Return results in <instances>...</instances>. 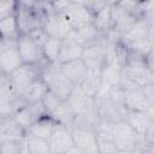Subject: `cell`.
I'll list each match as a JSON object with an SVG mask.
<instances>
[{
	"mask_svg": "<svg viewBox=\"0 0 154 154\" xmlns=\"http://www.w3.org/2000/svg\"><path fill=\"white\" fill-rule=\"evenodd\" d=\"M38 67L41 71V79L43 81L48 90L61 101H66L76 85L64 75L60 65L45 60Z\"/></svg>",
	"mask_w": 154,
	"mask_h": 154,
	"instance_id": "cell-1",
	"label": "cell"
},
{
	"mask_svg": "<svg viewBox=\"0 0 154 154\" xmlns=\"http://www.w3.org/2000/svg\"><path fill=\"white\" fill-rule=\"evenodd\" d=\"M8 77L10 85L13 93L22 97L24 93L37 81L41 78V71L37 65H26L23 64L16 71H13Z\"/></svg>",
	"mask_w": 154,
	"mask_h": 154,
	"instance_id": "cell-2",
	"label": "cell"
},
{
	"mask_svg": "<svg viewBox=\"0 0 154 154\" xmlns=\"http://www.w3.org/2000/svg\"><path fill=\"white\" fill-rule=\"evenodd\" d=\"M17 40H14V38H1L0 40L1 75L10 76L13 71H16L19 66L23 65L22 58L18 52Z\"/></svg>",
	"mask_w": 154,
	"mask_h": 154,
	"instance_id": "cell-3",
	"label": "cell"
},
{
	"mask_svg": "<svg viewBox=\"0 0 154 154\" xmlns=\"http://www.w3.org/2000/svg\"><path fill=\"white\" fill-rule=\"evenodd\" d=\"M106 48H107V42L105 36L96 41L84 45L82 60L84 61L89 71L100 73L101 69L106 63Z\"/></svg>",
	"mask_w": 154,
	"mask_h": 154,
	"instance_id": "cell-4",
	"label": "cell"
},
{
	"mask_svg": "<svg viewBox=\"0 0 154 154\" xmlns=\"http://www.w3.org/2000/svg\"><path fill=\"white\" fill-rule=\"evenodd\" d=\"M18 52L23 64L26 65H41L46 59L43 58L42 47L29 35L22 34L17 40Z\"/></svg>",
	"mask_w": 154,
	"mask_h": 154,
	"instance_id": "cell-5",
	"label": "cell"
},
{
	"mask_svg": "<svg viewBox=\"0 0 154 154\" xmlns=\"http://www.w3.org/2000/svg\"><path fill=\"white\" fill-rule=\"evenodd\" d=\"M138 136L126 120L114 124L113 142L119 152H131L138 147Z\"/></svg>",
	"mask_w": 154,
	"mask_h": 154,
	"instance_id": "cell-6",
	"label": "cell"
},
{
	"mask_svg": "<svg viewBox=\"0 0 154 154\" xmlns=\"http://www.w3.org/2000/svg\"><path fill=\"white\" fill-rule=\"evenodd\" d=\"M96 108L101 120H106L109 123H118L120 120H125L128 114V108L125 106L118 105L112 101L108 95H99L96 99Z\"/></svg>",
	"mask_w": 154,
	"mask_h": 154,
	"instance_id": "cell-7",
	"label": "cell"
},
{
	"mask_svg": "<svg viewBox=\"0 0 154 154\" xmlns=\"http://www.w3.org/2000/svg\"><path fill=\"white\" fill-rule=\"evenodd\" d=\"M43 30L48 37L64 41L73 31V28L71 26V24L67 22V19L64 17L63 13L54 12L47 16L43 24Z\"/></svg>",
	"mask_w": 154,
	"mask_h": 154,
	"instance_id": "cell-8",
	"label": "cell"
},
{
	"mask_svg": "<svg viewBox=\"0 0 154 154\" xmlns=\"http://www.w3.org/2000/svg\"><path fill=\"white\" fill-rule=\"evenodd\" d=\"M60 13L64 14V17L71 24L73 30L93 23V19H94L93 13L89 11V8L85 6L84 2L67 1V5L64 7V10Z\"/></svg>",
	"mask_w": 154,
	"mask_h": 154,
	"instance_id": "cell-9",
	"label": "cell"
},
{
	"mask_svg": "<svg viewBox=\"0 0 154 154\" xmlns=\"http://www.w3.org/2000/svg\"><path fill=\"white\" fill-rule=\"evenodd\" d=\"M123 71L130 78H132L141 88L144 87L146 84L150 83L152 72L148 69L146 60L143 58H137V57L130 55L128 63L123 67Z\"/></svg>",
	"mask_w": 154,
	"mask_h": 154,
	"instance_id": "cell-10",
	"label": "cell"
},
{
	"mask_svg": "<svg viewBox=\"0 0 154 154\" xmlns=\"http://www.w3.org/2000/svg\"><path fill=\"white\" fill-rule=\"evenodd\" d=\"M48 143L51 154H64L65 152H67L71 147L75 146L71 128L57 124L48 140Z\"/></svg>",
	"mask_w": 154,
	"mask_h": 154,
	"instance_id": "cell-11",
	"label": "cell"
},
{
	"mask_svg": "<svg viewBox=\"0 0 154 154\" xmlns=\"http://www.w3.org/2000/svg\"><path fill=\"white\" fill-rule=\"evenodd\" d=\"M66 101L76 116L96 109L95 97L89 96L87 93H84V90L81 87H75V89L72 90L71 95Z\"/></svg>",
	"mask_w": 154,
	"mask_h": 154,
	"instance_id": "cell-12",
	"label": "cell"
},
{
	"mask_svg": "<svg viewBox=\"0 0 154 154\" xmlns=\"http://www.w3.org/2000/svg\"><path fill=\"white\" fill-rule=\"evenodd\" d=\"M72 138L76 147L82 149L85 154H99L97 137L94 130L72 128Z\"/></svg>",
	"mask_w": 154,
	"mask_h": 154,
	"instance_id": "cell-13",
	"label": "cell"
},
{
	"mask_svg": "<svg viewBox=\"0 0 154 154\" xmlns=\"http://www.w3.org/2000/svg\"><path fill=\"white\" fill-rule=\"evenodd\" d=\"M26 131L16 122L13 116L0 117V141H24Z\"/></svg>",
	"mask_w": 154,
	"mask_h": 154,
	"instance_id": "cell-14",
	"label": "cell"
},
{
	"mask_svg": "<svg viewBox=\"0 0 154 154\" xmlns=\"http://www.w3.org/2000/svg\"><path fill=\"white\" fill-rule=\"evenodd\" d=\"M61 71L64 72V75L76 85H81L84 79L87 78V76L89 75V69L87 67V65L84 64V61L82 60V58L61 64L60 65Z\"/></svg>",
	"mask_w": 154,
	"mask_h": 154,
	"instance_id": "cell-15",
	"label": "cell"
},
{
	"mask_svg": "<svg viewBox=\"0 0 154 154\" xmlns=\"http://www.w3.org/2000/svg\"><path fill=\"white\" fill-rule=\"evenodd\" d=\"M123 75V66L119 61H106L100 71V77L102 82V89H109L112 87L119 85Z\"/></svg>",
	"mask_w": 154,
	"mask_h": 154,
	"instance_id": "cell-16",
	"label": "cell"
},
{
	"mask_svg": "<svg viewBox=\"0 0 154 154\" xmlns=\"http://www.w3.org/2000/svg\"><path fill=\"white\" fill-rule=\"evenodd\" d=\"M125 120L135 130L140 140H142L146 136L147 131L149 130L153 123L146 112H137V111H128Z\"/></svg>",
	"mask_w": 154,
	"mask_h": 154,
	"instance_id": "cell-17",
	"label": "cell"
},
{
	"mask_svg": "<svg viewBox=\"0 0 154 154\" xmlns=\"http://www.w3.org/2000/svg\"><path fill=\"white\" fill-rule=\"evenodd\" d=\"M83 45L71 40V38H66L61 43V49L59 53V58H58V64H65L76 59L82 58L83 54Z\"/></svg>",
	"mask_w": 154,
	"mask_h": 154,
	"instance_id": "cell-18",
	"label": "cell"
},
{
	"mask_svg": "<svg viewBox=\"0 0 154 154\" xmlns=\"http://www.w3.org/2000/svg\"><path fill=\"white\" fill-rule=\"evenodd\" d=\"M149 106H150V103L147 100L142 88L125 91V107L129 111L146 112Z\"/></svg>",
	"mask_w": 154,
	"mask_h": 154,
	"instance_id": "cell-19",
	"label": "cell"
},
{
	"mask_svg": "<svg viewBox=\"0 0 154 154\" xmlns=\"http://www.w3.org/2000/svg\"><path fill=\"white\" fill-rule=\"evenodd\" d=\"M48 116L55 122V124L64 125L71 129L73 126L75 118H76V114L70 107V105L67 103V101H61Z\"/></svg>",
	"mask_w": 154,
	"mask_h": 154,
	"instance_id": "cell-20",
	"label": "cell"
},
{
	"mask_svg": "<svg viewBox=\"0 0 154 154\" xmlns=\"http://www.w3.org/2000/svg\"><path fill=\"white\" fill-rule=\"evenodd\" d=\"M103 37V35L96 29V26L90 23V24H87V25H83L78 29H75L70 36L67 38H71L81 45H87V43H90L93 41H96L99 38Z\"/></svg>",
	"mask_w": 154,
	"mask_h": 154,
	"instance_id": "cell-21",
	"label": "cell"
},
{
	"mask_svg": "<svg viewBox=\"0 0 154 154\" xmlns=\"http://www.w3.org/2000/svg\"><path fill=\"white\" fill-rule=\"evenodd\" d=\"M146 38H149V20L147 18L137 19L134 26L123 36L125 43H132Z\"/></svg>",
	"mask_w": 154,
	"mask_h": 154,
	"instance_id": "cell-22",
	"label": "cell"
},
{
	"mask_svg": "<svg viewBox=\"0 0 154 154\" xmlns=\"http://www.w3.org/2000/svg\"><path fill=\"white\" fill-rule=\"evenodd\" d=\"M55 125H57L55 122L49 116H45V117H42L41 119H38L34 123V125L30 128L28 134L48 141L53 130H54V128H55Z\"/></svg>",
	"mask_w": 154,
	"mask_h": 154,
	"instance_id": "cell-23",
	"label": "cell"
},
{
	"mask_svg": "<svg viewBox=\"0 0 154 154\" xmlns=\"http://www.w3.org/2000/svg\"><path fill=\"white\" fill-rule=\"evenodd\" d=\"M112 2H108L105 7H102L97 13L94 14L93 24L96 29L105 36L112 29Z\"/></svg>",
	"mask_w": 154,
	"mask_h": 154,
	"instance_id": "cell-24",
	"label": "cell"
},
{
	"mask_svg": "<svg viewBox=\"0 0 154 154\" xmlns=\"http://www.w3.org/2000/svg\"><path fill=\"white\" fill-rule=\"evenodd\" d=\"M24 144L28 154H51V148L47 140L26 134Z\"/></svg>",
	"mask_w": 154,
	"mask_h": 154,
	"instance_id": "cell-25",
	"label": "cell"
},
{
	"mask_svg": "<svg viewBox=\"0 0 154 154\" xmlns=\"http://www.w3.org/2000/svg\"><path fill=\"white\" fill-rule=\"evenodd\" d=\"M0 32L1 38H14L17 40L20 35L17 18L14 14L0 19Z\"/></svg>",
	"mask_w": 154,
	"mask_h": 154,
	"instance_id": "cell-26",
	"label": "cell"
},
{
	"mask_svg": "<svg viewBox=\"0 0 154 154\" xmlns=\"http://www.w3.org/2000/svg\"><path fill=\"white\" fill-rule=\"evenodd\" d=\"M81 87L84 93H87L89 96L91 97H97V95L101 93L102 90V82H101V77L99 72H89V75L87 76V78L84 79V82L78 85Z\"/></svg>",
	"mask_w": 154,
	"mask_h": 154,
	"instance_id": "cell-27",
	"label": "cell"
},
{
	"mask_svg": "<svg viewBox=\"0 0 154 154\" xmlns=\"http://www.w3.org/2000/svg\"><path fill=\"white\" fill-rule=\"evenodd\" d=\"M48 91V88L46 87V84L43 83V81L40 78L37 79L22 96V99L24 100L25 103H34V102H40L42 101L43 96L46 95V93Z\"/></svg>",
	"mask_w": 154,
	"mask_h": 154,
	"instance_id": "cell-28",
	"label": "cell"
},
{
	"mask_svg": "<svg viewBox=\"0 0 154 154\" xmlns=\"http://www.w3.org/2000/svg\"><path fill=\"white\" fill-rule=\"evenodd\" d=\"M61 43L63 41L57 40V38H48L46 41V43L42 47V52H43V58L48 61V63H53V64H58V58H59V53L61 49Z\"/></svg>",
	"mask_w": 154,
	"mask_h": 154,
	"instance_id": "cell-29",
	"label": "cell"
},
{
	"mask_svg": "<svg viewBox=\"0 0 154 154\" xmlns=\"http://www.w3.org/2000/svg\"><path fill=\"white\" fill-rule=\"evenodd\" d=\"M126 45L129 47L130 55L146 59V57L148 55V53L152 51L154 46V41L150 38H146V40H141V41H136V42L126 43Z\"/></svg>",
	"mask_w": 154,
	"mask_h": 154,
	"instance_id": "cell-30",
	"label": "cell"
},
{
	"mask_svg": "<svg viewBox=\"0 0 154 154\" xmlns=\"http://www.w3.org/2000/svg\"><path fill=\"white\" fill-rule=\"evenodd\" d=\"M13 118L26 131V134L30 130V128L34 125V123L36 122L34 116H32V113H31V111H30V108L28 107L26 103L24 106H22L19 109H17V112L13 114Z\"/></svg>",
	"mask_w": 154,
	"mask_h": 154,
	"instance_id": "cell-31",
	"label": "cell"
},
{
	"mask_svg": "<svg viewBox=\"0 0 154 154\" xmlns=\"http://www.w3.org/2000/svg\"><path fill=\"white\" fill-rule=\"evenodd\" d=\"M97 140H106V141H113V131H114V124L101 120L97 123V125L94 129Z\"/></svg>",
	"mask_w": 154,
	"mask_h": 154,
	"instance_id": "cell-32",
	"label": "cell"
},
{
	"mask_svg": "<svg viewBox=\"0 0 154 154\" xmlns=\"http://www.w3.org/2000/svg\"><path fill=\"white\" fill-rule=\"evenodd\" d=\"M24 141H0V154H24Z\"/></svg>",
	"mask_w": 154,
	"mask_h": 154,
	"instance_id": "cell-33",
	"label": "cell"
},
{
	"mask_svg": "<svg viewBox=\"0 0 154 154\" xmlns=\"http://www.w3.org/2000/svg\"><path fill=\"white\" fill-rule=\"evenodd\" d=\"M107 95L116 103L122 105V106H125V90L120 85H116V87L109 88L107 90Z\"/></svg>",
	"mask_w": 154,
	"mask_h": 154,
	"instance_id": "cell-34",
	"label": "cell"
},
{
	"mask_svg": "<svg viewBox=\"0 0 154 154\" xmlns=\"http://www.w3.org/2000/svg\"><path fill=\"white\" fill-rule=\"evenodd\" d=\"M42 102H43V106H45V108H46V111H47V114H49V113L61 102V100L58 99L53 93H51V91L48 90V91L46 93V95L43 96Z\"/></svg>",
	"mask_w": 154,
	"mask_h": 154,
	"instance_id": "cell-35",
	"label": "cell"
},
{
	"mask_svg": "<svg viewBox=\"0 0 154 154\" xmlns=\"http://www.w3.org/2000/svg\"><path fill=\"white\" fill-rule=\"evenodd\" d=\"M97 147H99V154H118L119 153L113 141L97 140Z\"/></svg>",
	"mask_w": 154,
	"mask_h": 154,
	"instance_id": "cell-36",
	"label": "cell"
},
{
	"mask_svg": "<svg viewBox=\"0 0 154 154\" xmlns=\"http://www.w3.org/2000/svg\"><path fill=\"white\" fill-rule=\"evenodd\" d=\"M17 5L18 2L16 1H2L0 4V19L14 14L17 10Z\"/></svg>",
	"mask_w": 154,
	"mask_h": 154,
	"instance_id": "cell-37",
	"label": "cell"
},
{
	"mask_svg": "<svg viewBox=\"0 0 154 154\" xmlns=\"http://www.w3.org/2000/svg\"><path fill=\"white\" fill-rule=\"evenodd\" d=\"M29 35L41 46V47H43V45L46 43V41L49 38L48 36H47V34L45 32V30H43V28H40V29H36V30H32L31 32H29Z\"/></svg>",
	"mask_w": 154,
	"mask_h": 154,
	"instance_id": "cell-38",
	"label": "cell"
},
{
	"mask_svg": "<svg viewBox=\"0 0 154 154\" xmlns=\"http://www.w3.org/2000/svg\"><path fill=\"white\" fill-rule=\"evenodd\" d=\"M142 90L150 105H154V83H148L142 87Z\"/></svg>",
	"mask_w": 154,
	"mask_h": 154,
	"instance_id": "cell-39",
	"label": "cell"
},
{
	"mask_svg": "<svg viewBox=\"0 0 154 154\" xmlns=\"http://www.w3.org/2000/svg\"><path fill=\"white\" fill-rule=\"evenodd\" d=\"M146 64H147V66H148V69L150 70V72H153L154 73V46H153V48H152V51L148 53V55L146 57Z\"/></svg>",
	"mask_w": 154,
	"mask_h": 154,
	"instance_id": "cell-40",
	"label": "cell"
},
{
	"mask_svg": "<svg viewBox=\"0 0 154 154\" xmlns=\"http://www.w3.org/2000/svg\"><path fill=\"white\" fill-rule=\"evenodd\" d=\"M64 154H85L82 149H79L78 147H76V146H73V147H71L67 152H65Z\"/></svg>",
	"mask_w": 154,
	"mask_h": 154,
	"instance_id": "cell-41",
	"label": "cell"
},
{
	"mask_svg": "<svg viewBox=\"0 0 154 154\" xmlns=\"http://www.w3.org/2000/svg\"><path fill=\"white\" fill-rule=\"evenodd\" d=\"M148 20H149V38L154 41V18Z\"/></svg>",
	"mask_w": 154,
	"mask_h": 154,
	"instance_id": "cell-42",
	"label": "cell"
},
{
	"mask_svg": "<svg viewBox=\"0 0 154 154\" xmlns=\"http://www.w3.org/2000/svg\"><path fill=\"white\" fill-rule=\"evenodd\" d=\"M146 113L148 114V117L152 119V122H154V105H150L148 107V109L146 111Z\"/></svg>",
	"mask_w": 154,
	"mask_h": 154,
	"instance_id": "cell-43",
	"label": "cell"
}]
</instances>
